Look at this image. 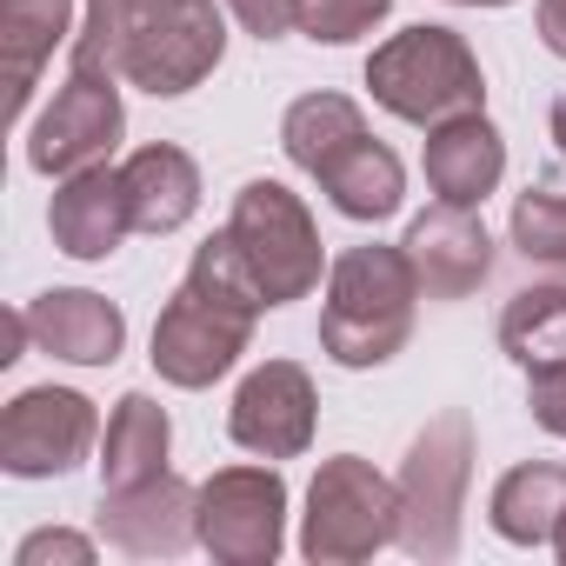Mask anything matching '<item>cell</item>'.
I'll use <instances>...</instances> for the list:
<instances>
[{"label":"cell","instance_id":"obj_15","mask_svg":"<svg viewBox=\"0 0 566 566\" xmlns=\"http://www.w3.org/2000/svg\"><path fill=\"white\" fill-rule=\"evenodd\" d=\"M48 227H54V247L74 253V260H107L120 253V240L134 233L127 220V187H120V167H81L54 187V207H48Z\"/></svg>","mask_w":566,"mask_h":566},{"label":"cell","instance_id":"obj_5","mask_svg":"<svg viewBox=\"0 0 566 566\" xmlns=\"http://www.w3.org/2000/svg\"><path fill=\"white\" fill-rule=\"evenodd\" d=\"M367 87L394 120L447 127L460 114H486V74L453 28H407L367 61Z\"/></svg>","mask_w":566,"mask_h":566},{"label":"cell","instance_id":"obj_29","mask_svg":"<svg viewBox=\"0 0 566 566\" xmlns=\"http://www.w3.org/2000/svg\"><path fill=\"white\" fill-rule=\"evenodd\" d=\"M539 41L566 61V0H539Z\"/></svg>","mask_w":566,"mask_h":566},{"label":"cell","instance_id":"obj_4","mask_svg":"<svg viewBox=\"0 0 566 566\" xmlns=\"http://www.w3.org/2000/svg\"><path fill=\"white\" fill-rule=\"evenodd\" d=\"M87 8L114 28L120 81L147 94H187L227 54V21L213 0H87Z\"/></svg>","mask_w":566,"mask_h":566},{"label":"cell","instance_id":"obj_24","mask_svg":"<svg viewBox=\"0 0 566 566\" xmlns=\"http://www.w3.org/2000/svg\"><path fill=\"white\" fill-rule=\"evenodd\" d=\"M513 247L533 273H546L553 287H566V200L553 187H526L513 200Z\"/></svg>","mask_w":566,"mask_h":566},{"label":"cell","instance_id":"obj_30","mask_svg":"<svg viewBox=\"0 0 566 566\" xmlns=\"http://www.w3.org/2000/svg\"><path fill=\"white\" fill-rule=\"evenodd\" d=\"M553 140H559V154H566V101H553Z\"/></svg>","mask_w":566,"mask_h":566},{"label":"cell","instance_id":"obj_11","mask_svg":"<svg viewBox=\"0 0 566 566\" xmlns=\"http://www.w3.org/2000/svg\"><path fill=\"white\" fill-rule=\"evenodd\" d=\"M247 340H253L247 314L213 307L207 294H193L187 280H180V294L154 321V374L174 380V387H213V380L233 374V360L247 354Z\"/></svg>","mask_w":566,"mask_h":566},{"label":"cell","instance_id":"obj_19","mask_svg":"<svg viewBox=\"0 0 566 566\" xmlns=\"http://www.w3.org/2000/svg\"><path fill=\"white\" fill-rule=\"evenodd\" d=\"M120 187H127V220H134V233H174V227H187L193 207H200V167H193V154H180V147H167V140L127 154Z\"/></svg>","mask_w":566,"mask_h":566},{"label":"cell","instance_id":"obj_3","mask_svg":"<svg viewBox=\"0 0 566 566\" xmlns=\"http://www.w3.org/2000/svg\"><path fill=\"white\" fill-rule=\"evenodd\" d=\"M420 273L407 247H347L327 273L321 307V347L340 367H387L413 334Z\"/></svg>","mask_w":566,"mask_h":566},{"label":"cell","instance_id":"obj_6","mask_svg":"<svg viewBox=\"0 0 566 566\" xmlns=\"http://www.w3.org/2000/svg\"><path fill=\"white\" fill-rule=\"evenodd\" d=\"M400 539V480H387L360 453L321 460L307 486V520H301V553L314 566H360L380 546Z\"/></svg>","mask_w":566,"mask_h":566},{"label":"cell","instance_id":"obj_14","mask_svg":"<svg viewBox=\"0 0 566 566\" xmlns=\"http://www.w3.org/2000/svg\"><path fill=\"white\" fill-rule=\"evenodd\" d=\"M407 260H413V273H420V294L427 301H467L480 280L493 273V240H486V227L473 220V207H453V200H440V207H427L413 227H407Z\"/></svg>","mask_w":566,"mask_h":566},{"label":"cell","instance_id":"obj_17","mask_svg":"<svg viewBox=\"0 0 566 566\" xmlns=\"http://www.w3.org/2000/svg\"><path fill=\"white\" fill-rule=\"evenodd\" d=\"M506 174V140L486 114H460L447 127H427V187L453 207H480Z\"/></svg>","mask_w":566,"mask_h":566},{"label":"cell","instance_id":"obj_21","mask_svg":"<svg viewBox=\"0 0 566 566\" xmlns=\"http://www.w3.org/2000/svg\"><path fill=\"white\" fill-rule=\"evenodd\" d=\"M559 513H566V467H546V460L500 473L493 506H486L493 533L513 539V546H546L553 526H559Z\"/></svg>","mask_w":566,"mask_h":566},{"label":"cell","instance_id":"obj_26","mask_svg":"<svg viewBox=\"0 0 566 566\" xmlns=\"http://www.w3.org/2000/svg\"><path fill=\"white\" fill-rule=\"evenodd\" d=\"M526 407H533V420H539L546 433H559V440H566V360H553V367H533V374H526Z\"/></svg>","mask_w":566,"mask_h":566},{"label":"cell","instance_id":"obj_32","mask_svg":"<svg viewBox=\"0 0 566 566\" xmlns=\"http://www.w3.org/2000/svg\"><path fill=\"white\" fill-rule=\"evenodd\" d=\"M453 8H506V0H453Z\"/></svg>","mask_w":566,"mask_h":566},{"label":"cell","instance_id":"obj_10","mask_svg":"<svg viewBox=\"0 0 566 566\" xmlns=\"http://www.w3.org/2000/svg\"><path fill=\"white\" fill-rule=\"evenodd\" d=\"M94 433H101V420H94L87 394L28 387L21 400H8V413H0V467L14 480H54V473L87 460Z\"/></svg>","mask_w":566,"mask_h":566},{"label":"cell","instance_id":"obj_2","mask_svg":"<svg viewBox=\"0 0 566 566\" xmlns=\"http://www.w3.org/2000/svg\"><path fill=\"white\" fill-rule=\"evenodd\" d=\"M120 54H114V28L107 14L87 8L81 34H74V67L61 81V94L48 101V114L28 127V167L48 180H67L81 167H101L120 147Z\"/></svg>","mask_w":566,"mask_h":566},{"label":"cell","instance_id":"obj_23","mask_svg":"<svg viewBox=\"0 0 566 566\" xmlns=\"http://www.w3.org/2000/svg\"><path fill=\"white\" fill-rule=\"evenodd\" d=\"M187 287H193V294H207L213 307L247 314V321H260V314L273 307V301H266V287H260V273H253V260H247V247H240L233 233H213V240L193 253Z\"/></svg>","mask_w":566,"mask_h":566},{"label":"cell","instance_id":"obj_22","mask_svg":"<svg viewBox=\"0 0 566 566\" xmlns=\"http://www.w3.org/2000/svg\"><path fill=\"white\" fill-rule=\"evenodd\" d=\"M500 347L533 374V367H553L566 360V287H520L500 314Z\"/></svg>","mask_w":566,"mask_h":566},{"label":"cell","instance_id":"obj_8","mask_svg":"<svg viewBox=\"0 0 566 566\" xmlns=\"http://www.w3.org/2000/svg\"><path fill=\"white\" fill-rule=\"evenodd\" d=\"M227 233L247 247L253 273L273 307L287 301H307L321 287V233L301 207V193H287L280 180H247L233 193V213H227Z\"/></svg>","mask_w":566,"mask_h":566},{"label":"cell","instance_id":"obj_31","mask_svg":"<svg viewBox=\"0 0 566 566\" xmlns=\"http://www.w3.org/2000/svg\"><path fill=\"white\" fill-rule=\"evenodd\" d=\"M553 553H559V566H566V513H559V526H553Z\"/></svg>","mask_w":566,"mask_h":566},{"label":"cell","instance_id":"obj_1","mask_svg":"<svg viewBox=\"0 0 566 566\" xmlns=\"http://www.w3.org/2000/svg\"><path fill=\"white\" fill-rule=\"evenodd\" d=\"M280 147L301 174H314L327 187V200L347 220H387L400 213L407 193V167L394 160V147H380L360 120V107L347 94H301L280 120Z\"/></svg>","mask_w":566,"mask_h":566},{"label":"cell","instance_id":"obj_27","mask_svg":"<svg viewBox=\"0 0 566 566\" xmlns=\"http://www.w3.org/2000/svg\"><path fill=\"white\" fill-rule=\"evenodd\" d=\"M48 559H67V566H87L94 559V539H81V533H34V539H21V553H14V566H48Z\"/></svg>","mask_w":566,"mask_h":566},{"label":"cell","instance_id":"obj_12","mask_svg":"<svg viewBox=\"0 0 566 566\" xmlns=\"http://www.w3.org/2000/svg\"><path fill=\"white\" fill-rule=\"evenodd\" d=\"M314 413H321V400H314L307 367L301 360H266V367H253L240 380L233 413H227V433L247 453H260V460H294L314 440Z\"/></svg>","mask_w":566,"mask_h":566},{"label":"cell","instance_id":"obj_28","mask_svg":"<svg viewBox=\"0 0 566 566\" xmlns=\"http://www.w3.org/2000/svg\"><path fill=\"white\" fill-rule=\"evenodd\" d=\"M227 8L240 14V28L253 41H280V34L294 28V0H227Z\"/></svg>","mask_w":566,"mask_h":566},{"label":"cell","instance_id":"obj_13","mask_svg":"<svg viewBox=\"0 0 566 566\" xmlns=\"http://www.w3.org/2000/svg\"><path fill=\"white\" fill-rule=\"evenodd\" d=\"M193 500L200 486H187L180 473H154L140 486H101V533L134 559H174L200 539Z\"/></svg>","mask_w":566,"mask_h":566},{"label":"cell","instance_id":"obj_20","mask_svg":"<svg viewBox=\"0 0 566 566\" xmlns=\"http://www.w3.org/2000/svg\"><path fill=\"white\" fill-rule=\"evenodd\" d=\"M167 447H174L167 407L154 394H127L101 440V486H140V480L167 473Z\"/></svg>","mask_w":566,"mask_h":566},{"label":"cell","instance_id":"obj_18","mask_svg":"<svg viewBox=\"0 0 566 566\" xmlns=\"http://www.w3.org/2000/svg\"><path fill=\"white\" fill-rule=\"evenodd\" d=\"M74 41V0H0V67H8V120L28 114L41 67Z\"/></svg>","mask_w":566,"mask_h":566},{"label":"cell","instance_id":"obj_7","mask_svg":"<svg viewBox=\"0 0 566 566\" xmlns=\"http://www.w3.org/2000/svg\"><path fill=\"white\" fill-rule=\"evenodd\" d=\"M473 480V427L467 413H440L420 427L400 467V546L413 559H453L460 553V513Z\"/></svg>","mask_w":566,"mask_h":566},{"label":"cell","instance_id":"obj_9","mask_svg":"<svg viewBox=\"0 0 566 566\" xmlns=\"http://www.w3.org/2000/svg\"><path fill=\"white\" fill-rule=\"evenodd\" d=\"M200 546L227 566H266L287 539V480L273 467H220L193 500Z\"/></svg>","mask_w":566,"mask_h":566},{"label":"cell","instance_id":"obj_25","mask_svg":"<svg viewBox=\"0 0 566 566\" xmlns=\"http://www.w3.org/2000/svg\"><path fill=\"white\" fill-rule=\"evenodd\" d=\"M394 0H294V28L307 41H327V48H347L360 34H374L387 21Z\"/></svg>","mask_w":566,"mask_h":566},{"label":"cell","instance_id":"obj_16","mask_svg":"<svg viewBox=\"0 0 566 566\" xmlns=\"http://www.w3.org/2000/svg\"><path fill=\"white\" fill-rule=\"evenodd\" d=\"M28 327L41 340V354L74 360V367H114L127 347V314L87 287H54L28 307Z\"/></svg>","mask_w":566,"mask_h":566}]
</instances>
